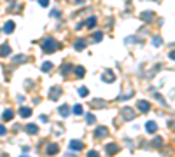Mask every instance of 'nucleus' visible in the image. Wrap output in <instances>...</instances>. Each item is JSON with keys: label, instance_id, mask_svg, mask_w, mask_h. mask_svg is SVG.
<instances>
[{"label": "nucleus", "instance_id": "22", "mask_svg": "<svg viewBox=\"0 0 175 157\" xmlns=\"http://www.w3.org/2000/svg\"><path fill=\"white\" fill-rule=\"evenodd\" d=\"M58 112H60L61 117H67V115H68V107H67V105H63V107L58 108Z\"/></svg>", "mask_w": 175, "mask_h": 157}, {"label": "nucleus", "instance_id": "16", "mask_svg": "<svg viewBox=\"0 0 175 157\" xmlns=\"http://www.w3.org/2000/svg\"><path fill=\"white\" fill-rule=\"evenodd\" d=\"M74 73H75L79 79H82V77L86 75V70H84V67H75V68H74Z\"/></svg>", "mask_w": 175, "mask_h": 157}, {"label": "nucleus", "instance_id": "24", "mask_svg": "<svg viewBox=\"0 0 175 157\" xmlns=\"http://www.w3.org/2000/svg\"><path fill=\"white\" fill-rule=\"evenodd\" d=\"M152 16H154V14H152L151 11H149V12H142V19H144V21H152Z\"/></svg>", "mask_w": 175, "mask_h": 157}, {"label": "nucleus", "instance_id": "28", "mask_svg": "<svg viewBox=\"0 0 175 157\" xmlns=\"http://www.w3.org/2000/svg\"><path fill=\"white\" fill-rule=\"evenodd\" d=\"M152 44H154V45H156V47H159V45H161V44H163V40H161V37H158V35H156V37H154V38H152Z\"/></svg>", "mask_w": 175, "mask_h": 157}, {"label": "nucleus", "instance_id": "8", "mask_svg": "<svg viewBox=\"0 0 175 157\" xmlns=\"http://www.w3.org/2000/svg\"><path fill=\"white\" fill-rule=\"evenodd\" d=\"M145 131H147V133H152V134H154V133L158 131V124H156L154 121H149V122L145 124Z\"/></svg>", "mask_w": 175, "mask_h": 157}, {"label": "nucleus", "instance_id": "36", "mask_svg": "<svg viewBox=\"0 0 175 157\" xmlns=\"http://www.w3.org/2000/svg\"><path fill=\"white\" fill-rule=\"evenodd\" d=\"M75 4H82V0H75Z\"/></svg>", "mask_w": 175, "mask_h": 157}, {"label": "nucleus", "instance_id": "5", "mask_svg": "<svg viewBox=\"0 0 175 157\" xmlns=\"http://www.w3.org/2000/svg\"><path fill=\"white\" fill-rule=\"evenodd\" d=\"M9 54H11V45L9 44H2V45H0V56L7 58Z\"/></svg>", "mask_w": 175, "mask_h": 157}, {"label": "nucleus", "instance_id": "26", "mask_svg": "<svg viewBox=\"0 0 175 157\" xmlns=\"http://www.w3.org/2000/svg\"><path fill=\"white\" fill-rule=\"evenodd\" d=\"M86 121H88V124H95V121H96V117H95L93 114H88V117H86Z\"/></svg>", "mask_w": 175, "mask_h": 157}, {"label": "nucleus", "instance_id": "21", "mask_svg": "<svg viewBox=\"0 0 175 157\" xmlns=\"http://www.w3.org/2000/svg\"><path fill=\"white\" fill-rule=\"evenodd\" d=\"M91 107H93V108H102V107H105V101L95 99V101H91Z\"/></svg>", "mask_w": 175, "mask_h": 157}, {"label": "nucleus", "instance_id": "12", "mask_svg": "<svg viewBox=\"0 0 175 157\" xmlns=\"http://www.w3.org/2000/svg\"><path fill=\"white\" fill-rule=\"evenodd\" d=\"M117 150H119V147H117L116 143H109V145L105 147V152H107L109 155H114V154H116Z\"/></svg>", "mask_w": 175, "mask_h": 157}, {"label": "nucleus", "instance_id": "23", "mask_svg": "<svg viewBox=\"0 0 175 157\" xmlns=\"http://www.w3.org/2000/svg\"><path fill=\"white\" fill-rule=\"evenodd\" d=\"M86 26L88 28H95L96 26V18H90V19L86 21Z\"/></svg>", "mask_w": 175, "mask_h": 157}, {"label": "nucleus", "instance_id": "30", "mask_svg": "<svg viewBox=\"0 0 175 157\" xmlns=\"http://www.w3.org/2000/svg\"><path fill=\"white\" fill-rule=\"evenodd\" d=\"M161 145H163V140L161 138H156L154 140V147H161Z\"/></svg>", "mask_w": 175, "mask_h": 157}, {"label": "nucleus", "instance_id": "20", "mask_svg": "<svg viewBox=\"0 0 175 157\" xmlns=\"http://www.w3.org/2000/svg\"><path fill=\"white\" fill-rule=\"evenodd\" d=\"M72 112H74L75 115H82V112H84V108H82V105H75V107L72 108Z\"/></svg>", "mask_w": 175, "mask_h": 157}, {"label": "nucleus", "instance_id": "27", "mask_svg": "<svg viewBox=\"0 0 175 157\" xmlns=\"http://www.w3.org/2000/svg\"><path fill=\"white\" fill-rule=\"evenodd\" d=\"M102 38H103V33H102V32H96V33L93 35V40H95V42H100Z\"/></svg>", "mask_w": 175, "mask_h": 157}, {"label": "nucleus", "instance_id": "13", "mask_svg": "<svg viewBox=\"0 0 175 157\" xmlns=\"http://www.w3.org/2000/svg\"><path fill=\"white\" fill-rule=\"evenodd\" d=\"M74 47H75L77 51H82V49H86V40H84V38H79V40H75V42H74Z\"/></svg>", "mask_w": 175, "mask_h": 157}, {"label": "nucleus", "instance_id": "35", "mask_svg": "<svg viewBox=\"0 0 175 157\" xmlns=\"http://www.w3.org/2000/svg\"><path fill=\"white\" fill-rule=\"evenodd\" d=\"M170 58H172V60L175 61V51H172V52H170Z\"/></svg>", "mask_w": 175, "mask_h": 157}, {"label": "nucleus", "instance_id": "34", "mask_svg": "<svg viewBox=\"0 0 175 157\" xmlns=\"http://www.w3.org/2000/svg\"><path fill=\"white\" fill-rule=\"evenodd\" d=\"M51 16H53V18H60V12H58V11H53Z\"/></svg>", "mask_w": 175, "mask_h": 157}, {"label": "nucleus", "instance_id": "1", "mask_svg": "<svg viewBox=\"0 0 175 157\" xmlns=\"http://www.w3.org/2000/svg\"><path fill=\"white\" fill-rule=\"evenodd\" d=\"M40 47H42V51L44 52H54L58 47H60V44L54 40V38H51V37H48V38H44L42 40V44H40Z\"/></svg>", "mask_w": 175, "mask_h": 157}, {"label": "nucleus", "instance_id": "18", "mask_svg": "<svg viewBox=\"0 0 175 157\" xmlns=\"http://www.w3.org/2000/svg\"><path fill=\"white\" fill-rule=\"evenodd\" d=\"M70 70H74V65H70V63H67V65H61V73H63V75H67Z\"/></svg>", "mask_w": 175, "mask_h": 157}, {"label": "nucleus", "instance_id": "9", "mask_svg": "<svg viewBox=\"0 0 175 157\" xmlns=\"http://www.w3.org/2000/svg\"><path fill=\"white\" fill-rule=\"evenodd\" d=\"M14 28H16V23L14 21H6V25H4V32L6 33H12Z\"/></svg>", "mask_w": 175, "mask_h": 157}, {"label": "nucleus", "instance_id": "32", "mask_svg": "<svg viewBox=\"0 0 175 157\" xmlns=\"http://www.w3.org/2000/svg\"><path fill=\"white\" fill-rule=\"evenodd\" d=\"M88 155H90V157H98V152L96 150H90V152H88Z\"/></svg>", "mask_w": 175, "mask_h": 157}, {"label": "nucleus", "instance_id": "11", "mask_svg": "<svg viewBox=\"0 0 175 157\" xmlns=\"http://www.w3.org/2000/svg\"><path fill=\"white\" fill-rule=\"evenodd\" d=\"M46 152H48L49 155H54V154H58V152H60V147H58L56 143H51V145H48Z\"/></svg>", "mask_w": 175, "mask_h": 157}, {"label": "nucleus", "instance_id": "4", "mask_svg": "<svg viewBox=\"0 0 175 157\" xmlns=\"http://www.w3.org/2000/svg\"><path fill=\"white\" fill-rule=\"evenodd\" d=\"M121 114H123V117H124L126 121H130V119H133V117L137 115V114L133 112V108H128V107H126V108H123V110H121Z\"/></svg>", "mask_w": 175, "mask_h": 157}, {"label": "nucleus", "instance_id": "14", "mask_svg": "<svg viewBox=\"0 0 175 157\" xmlns=\"http://www.w3.org/2000/svg\"><path fill=\"white\" fill-rule=\"evenodd\" d=\"M19 115L25 117V119L30 117V115H32V108H28V107H21V108H19Z\"/></svg>", "mask_w": 175, "mask_h": 157}, {"label": "nucleus", "instance_id": "3", "mask_svg": "<svg viewBox=\"0 0 175 157\" xmlns=\"http://www.w3.org/2000/svg\"><path fill=\"white\" fill-rule=\"evenodd\" d=\"M60 94H61V87H60V86H54V87L49 91V99L56 101V99L60 98Z\"/></svg>", "mask_w": 175, "mask_h": 157}, {"label": "nucleus", "instance_id": "19", "mask_svg": "<svg viewBox=\"0 0 175 157\" xmlns=\"http://www.w3.org/2000/svg\"><path fill=\"white\" fill-rule=\"evenodd\" d=\"M51 70H53V63L51 61L42 63V72H51Z\"/></svg>", "mask_w": 175, "mask_h": 157}, {"label": "nucleus", "instance_id": "29", "mask_svg": "<svg viewBox=\"0 0 175 157\" xmlns=\"http://www.w3.org/2000/svg\"><path fill=\"white\" fill-rule=\"evenodd\" d=\"M79 94H81L82 98H84V96H88V87H81V89H79Z\"/></svg>", "mask_w": 175, "mask_h": 157}, {"label": "nucleus", "instance_id": "7", "mask_svg": "<svg viewBox=\"0 0 175 157\" xmlns=\"http://www.w3.org/2000/svg\"><path fill=\"white\" fill-rule=\"evenodd\" d=\"M82 148H84V143H82L81 140H72V141H70V150H77V152H79V150H82Z\"/></svg>", "mask_w": 175, "mask_h": 157}, {"label": "nucleus", "instance_id": "6", "mask_svg": "<svg viewBox=\"0 0 175 157\" xmlns=\"http://www.w3.org/2000/svg\"><path fill=\"white\" fill-rule=\"evenodd\" d=\"M107 134H109V131H107V128H103V126H100V128L95 129V138H105Z\"/></svg>", "mask_w": 175, "mask_h": 157}, {"label": "nucleus", "instance_id": "31", "mask_svg": "<svg viewBox=\"0 0 175 157\" xmlns=\"http://www.w3.org/2000/svg\"><path fill=\"white\" fill-rule=\"evenodd\" d=\"M39 4H40L42 7H48V5H49V0H39Z\"/></svg>", "mask_w": 175, "mask_h": 157}, {"label": "nucleus", "instance_id": "33", "mask_svg": "<svg viewBox=\"0 0 175 157\" xmlns=\"http://www.w3.org/2000/svg\"><path fill=\"white\" fill-rule=\"evenodd\" d=\"M6 133H7V129H6V128H4L2 124H0V136H4Z\"/></svg>", "mask_w": 175, "mask_h": 157}, {"label": "nucleus", "instance_id": "2", "mask_svg": "<svg viewBox=\"0 0 175 157\" xmlns=\"http://www.w3.org/2000/svg\"><path fill=\"white\" fill-rule=\"evenodd\" d=\"M137 107H138V110H140L142 114H147V112L151 110V105H149V101H145V99H140V101L137 103Z\"/></svg>", "mask_w": 175, "mask_h": 157}, {"label": "nucleus", "instance_id": "10", "mask_svg": "<svg viewBox=\"0 0 175 157\" xmlns=\"http://www.w3.org/2000/svg\"><path fill=\"white\" fill-rule=\"evenodd\" d=\"M102 79H103L105 82H114V80H116V75H114L110 70H105V73L102 75Z\"/></svg>", "mask_w": 175, "mask_h": 157}, {"label": "nucleus", "instance_id": "25", "mask_svg": "<svg viewBox=\"0 0 175 157\" xmlns=\"http://www.w3.org/2000/svg\"><path fill=\"white\" fill-rule=\"evenodd\" d=\"M25 61H26V56H23V54L14 56V63H25Z\"/></svg>", "mask_w": 175, "mask_h": 157}, {"label": "nucleus", "instance_id": "15", "mask_svg": "<svg viewBox=\"0 0 175 157\" xmlns=\"http://www.w3.org/2000/svg\"><path fill=\"white\" fill-rule=\"evenodd\" d=\"M12 117H14V112H12L11 108L4 110V114H2V119H4V121H12Z\"/></svg>", "mask_w": 175, "mask_h": 157}, {"label": "nucleus", "instance_id": "17", "mask_svg": "<svg viewBox=\"0 0 175 157\" xmlns=\"http://www.w3.org/2000/svg\"><path fill=\"white\" fill-rule=\"evenodd\" d=\"M26 133H28V134H37V133H39V126L28 124V126H26Z\"/></svg>", "mask_w": 175, "mask_h": 157}]
</instances>
